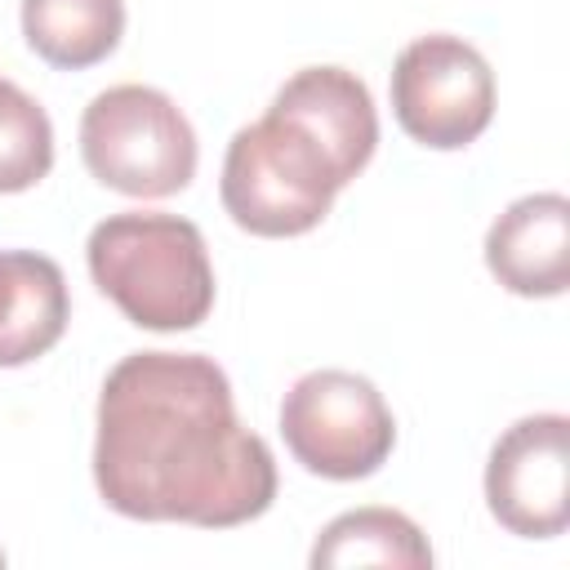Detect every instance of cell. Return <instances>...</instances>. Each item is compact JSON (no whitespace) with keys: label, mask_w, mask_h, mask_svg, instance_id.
<instances>
[{"label":"cell","mask_w":570,"mask_h":570,"mask_svg":"<svg viewBox=\"0 0 570 570\" xmlns=\"http://www.w3.org/2000/svg\"><path fill=\"white\" fill-rule=\"evenodd\" d=\"M94 485L129 521L232 530L272 508L276 459L209 356L129 352L98 392Z\"/></svg>","instance_id":"cell-1"},{"label":"cell","mask_w":570,"mask_h":570,"mask_svg":"<svg viewBox=\"0 0 570 570\" xmlns=\"http://www.w3.org/2000/svg\"><path fill=\"white\" fill-rule=\"evenodd\" d=\"M102 298L138 330L178 334L214 312V263L191 218L125 209L102 218L85 245Z\"/></svg>","instance_id":"cell-2"},{"label":"cell","mask_w":570,"mask_h":570,"mask_svg":"<svg viewBox=\"0 0 570 570\" xmlns=\"http://www.w3.org/2000/svg\"><path fill=\"white\" fill-rule=\"evenodd\" d=\"M338 191L343 178L325 147L276 111H263L227 142L218 196L249 236H303L330 214Z\"/></svg>","instance_id":"cell-3"},{"label":"cell","mask_w":570,"mask_h":570,"mask_svg":"<svg viewBox=\"0 0 570 570\" xmlns=\"http://www.w3.org/2000/svg\"><path fill=\"white\" fill-rule=\"evenodd\" d=\"M85 169L134 200H160L196 178V134L178 102L151 85H111L80 116Z\"/></svg>","instance_id":"cell-4"},{"label":"cell","mask_w":570,"mask_h":570,"mask_svg":"<svg viewBox=\"0 0 570 570\" xmlns=\"http://www.w3.org/2000/svg\"><path fill=\"white\" fill-rule=\"evenodd\" d=\"M281 436L312 476L361 481L387 463L396 419L365 374L312 370L281 401Z\"/></svg>","instance_id":"cell-5"},{"label":"cell","mask_w":570,"mask_h":570,"mask_svg":"<svg viewBox=\"0 0 570 570\" xmlns=\"http://www.w3.org/2000/svg\"><path fill=\"white\" fill-rule=\"evenodd\" d=\"M392 111L414 142L459 151L476 142L494 116V71L463 36H419L392 62Z\"/></svg>","instance_id":"cell-6"},{"label":"cell","mask_w":570,"mask_h":570,"mask_svg":"<svg viewBox=\"0 0 570 570\" xmlns=\"http://www.w3.org/2000/svg\"><path fill=\"white\" fill-rule=\"evenodd\" d=\"M490 517L521 539H552L570 525V419L525 414L490 450Z\"/></svg>","instance_id":"cell-7"},{"label":"cell","mask_w":570,"mask_h":570,"mask_svg":"<svg viewBox=\"0 0 570 570\" xmlns=\"http://www.w3.org/2000/svg\"><path fill=\"white\" fill-rule=\"evenodd\" d=\"M267 111L307 129L325 147V156L334 160L343 187L370 165V156L379 147L374 98H370L365 80L347 67H303V71H294L276 89Z\"/></svg>","instance_id":"cell-8"},{"label":"cell","mask_w":570,"mask_h":570,"mask_svg":"<svg viewBox=\"0 0 570 570\" xmlns=\"http://www.w3.org/2000/svg\"><path fill=\"white\" fill-rule=\"evenodd\" d=\"M490 276L521 298H557L570 285V200L534 191L512 200L485 232Z\"/></svg>","instance_id":"cell-9"},{"label":"cell","mask_w":570,"mask_h":570,"mask_svg":"<svg viewBox=\"0 0 570 570\" xmlns=\"http://www.w3.org/2000/svg\"><path fill=\"white\" fill-rule=\"evenodd\" d=\"M71 321L67 276L49 254L0 249V370L45 356Z\"/></svg>","instance_id":"cell-10"},{"label":"cell","mask_w":570,"mask_h":570,"mask_svg":"<svg viewBox=\"0 0 570 570\" xmlns=\"http://www.w3.org/2000/svg\"><path fill=\"white\" fill-rule=\"evenodd\" d=\"M22 36L58 71L98 67L125 36V0H22Z\"/></svg>","instance_id":"cell-11"},{"label":"cell","mask_w":570,"mask_h":570,"mask_svg":"<svg viewBox=\"0 0 570 570\" xmlns=\"http://www.w3.org/2000/svg\"><path fill=\"white\" fill-rule=\"evenodd\" d=\"M312 566L316 570H338V566L423 570V566H432V548L405 512H396V508H352L316 534Z\"/></svg>","instance_id":"cell-12"},{"label":"cell","mask_w":570,"mask_h":570,"mask_svg":"<svg viewBox=\"0 0 570 570\" xmlns=\"http://www.w3.org/2000/svg\"><path fill=\"white\" fill-rule=\"evenodd\" d=\"M53 169V125L45 107L0 76V196L36 187Z\"/></svg>","instance_id":"cell-13"},{"label":"cell","mask_w":570,"mask_h":570,"mask_svg":"<svg viewBox=\"0 0 570 570\" xmlns=\"http://www.w3.org/2000/svg\"><path fill=\"white\" fill-rule=\"evenodd\" d=\"M0 566H4V552H0Z\"/></svg>","instance_id":"cell-14"}]
</instances>
